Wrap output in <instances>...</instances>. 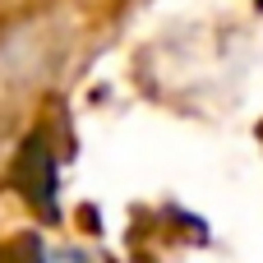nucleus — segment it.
Returning <instances> with one entry per match:
<instances>
[{"label": "nucleus", "instance_id": "2", "mask_svg": "<svg viewBox=\"0 0 263 263\" xmlns=\"http://www.w3.org/2000/svg\"><path fill=\"white\" fill-rule=\"evenodd\" d=\"M0 263H46V250L37 245V236H14L9 245H0Z\"/></svg>", "mask_w": 263, "mask_h": 263}, {"label": "nucleus", "instance_id": "1", "mask_svg": "<svg viewBox=\"0 0 263 263\" xmlns=\"http://www.w3.org/2000/svg\"><path fill=\"white\" fill-rule=\"evenodd\" d=\"M14 185L23 190L28 203H37V208L51 213V199H55V162H51V153H46L42 139H32V143L18 153V162H14Z\"/></svg>", "mask_w": 263, "mask_h": 263}]
</instances>
